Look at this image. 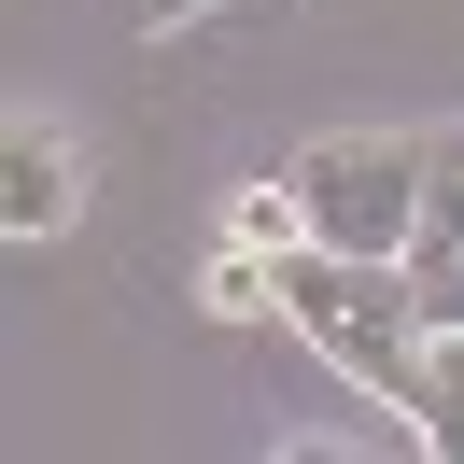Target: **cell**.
Here are the masks:
<instances>
[{"mask_svg":"<svg viewBox=\"0 0 464 464\" xmlns=\"http://www.w3.org/2000/svg\"><path fill=\"white\" fill-rule=\"evenodd\" d=\"M282 324L352 380V394H380V408H408V366H422V338H436L408 254H338V239H295L282 254Z\"/></svg>","mask_w":464,"mask_h":464,"instance_id":"6da1fadb","label":"cell"},{"mask_svg":"<svg viewBox=\"0 0 464 464\" xmlns=\"http://www.w3.org/2000/svg\"><path fill=\"white\" fill-rule=\"evenodd\" d=\"M295 198H310V239H338V254H408L436 198V141H310Z\"/></svg>","mask_w":464,"mask_h":464,"instance_id":"7a4b0ae2","label":"cell"},{"mask_svg":"<svg viewBox=\"0 0 464 464\" xmlns=\"http://www.w3.org/2000/svg\"><path fill=\"white\" fill-rule=\"evenodd\" d=\"M71 211H85V155H71L57 127H14V141H0V226H14V239H57Z\"/></svg>","mask_w":464,"mask_h":464,"instance_id":"3957f363","label":"cell"},{"mask_svg":"<svg viewBox=\"0 0 464 464\" xmlns=\"http://www.w3.org/2000/svg\"><path fill=\"white\" fill-rule=\"evenodd\" d=\"M408 282H422L436 324H464V141H436V198H422V239H408Z\"/></svg>","mask_w":464,"mask_h":464,"instance_id":"277c9868","label":"cell"},{"mask_svg":"<svg viewBox=\"0 0 464 464\" xmlns=\"http://www.w3.org/2000/svg\"><path fill=\"white\" fill-rule=\"evenodd\" d=\"M408 436L464 464V324H436V338H422V366H408Z\"/></svg>","mask_w":464,"mask_h":464,"instance_id":"5b68a950","label":"cell"},{"mask_svg":"<svg viewBox=\"0 0 464 464\" xmlns=\"http://www.w3.org/2000/svg\"><path fill=\"white\" fill-rule=\"evenodd\" d=\"M198 310H226V324L282 310V254H254V239H211V282H198Z\"/></svg>","mask_w":464,"mask_h":464,"instance_id":"8992f818","label":"cell"},{"mask_svg":"<svg viewBox=\"0 0 464 464\" xmlns=\"http://www.w3.org/2000/svg\"><path fill=\"white\" fill-rule=\"evenodd\" d=\"M226 239H254V254H295V239H310V198H295V169H282V183H239V198H226Z\"/></svg>","mask_w":464,"mask_h":464,"instance_id":"52a82bcc","label":"cell"}]
</instances>
